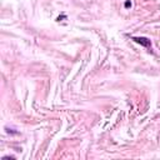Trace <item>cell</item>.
I'll use <instances>...</instances> for the list:
<instances>
[{"label": "cell", "instance_id": "obj_1", "mask_svg": "<svg viewBox=\"0 0 160 160\" xmlns=\"http://www.w3.org/2000/svg\"><path fill=\"white\" fill-rule=\"evenodd\" d=\"M133 40L135 41V43H138V44H140V45L145 46V48H149V46L151 45L150 39L144 38V37H134V38H133Z\"/></svg>", "mask_w": 160, "mask_h": 160}, {"label": "cell", "instance_id": "obj_2", "mask_svg": "<svg viewBox=\"0 0 160 160\" xmlns=\"http://www.w3.org/2000/svg\"><path fill=\"white\" fill-rule=\"evenodd\" d=\"M130 5H132V4H130L129 1H126V3H125V7H126V8H128V7H130Z\"/></svg>", "mask_w": 160, "mask_h": 160}]
</instances>
